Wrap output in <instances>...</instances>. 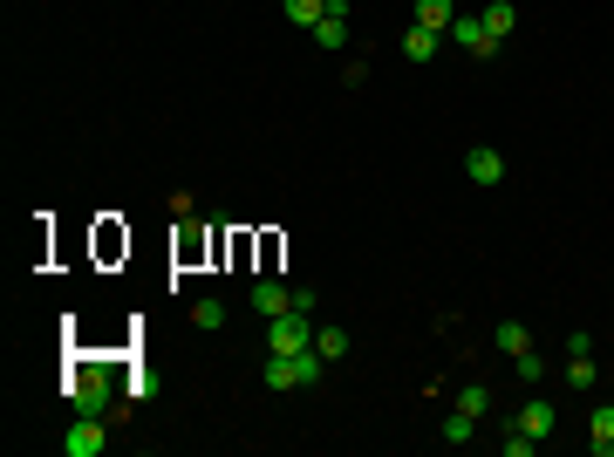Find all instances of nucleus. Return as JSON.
<instances>
[{"label":"nucleus","instance_id":"1","mask_svg":"<svg viewBox=\"0 0 614 457\" xmlns=\"http://www.w3.org/2000/svg\"><path fill=\"white\" fill-rule=\"evenodd\" d=\"M62 396H69L76 417H116V396H110V382L96 376V369H76V376L62 382Z\"/></svg>","mask_w":614,"mask_h":457},{"label":"nucleus","instance_id":"2","mask_svg":"<svg viewBox=\"0 0 614 457\" xmlns=\"http://www.w3.org/2000/svg\"><path fill=\"white\" fill-rule=\"evenodd\" d=\"M444 41H458V48L471 55V62H492V55H505V41L492 35V28H485V14H458Z\"/></svg>","mask_w":614,"mask_h":457},{"label":"nucleus","instance_id":"3","mask_svg":"<svg viewBox=\"0 0 614 457\" xmlns=\"http://www.w3.org/2000/svg\"><path fill=\"white\" fill-rule=\"evenodd\" d=\"M301 348H314V328H307V314L294 307V314H273L267 328V355H301Z\"/></svg>","mask_w":614,"mask_h":457},{"label":"nucleus","instance_id":"4","mask_svg":"<svg viewBox=\"0 0 614 457\" xmlns=\"http://www.w3.org/2000/svg\"><path fill=\"white\" fill-rule=\"evenodd\" d=\"M103 444H110V417H76L62 437V457H103Z\"/></svg>","mask_w":614,"mask_h":457},{"label":"nucleus","instance_id":"5","mask_svg":"<svg viewBox=\"0 0 614 457\" xmlns=\"http://www.w3.org/2000/svg\"><path fill=\"white\" fill-rule=\"evenodd\" d=\"M464 171H471V185H499V178H505V157L492 151V144H471V151H464Z\"/></svg>","mask_w":614,"mask_h":457},{"label":"nucleus","instance_id":"6","mask_svg":"<svg viewBox=\"0 0 614 457\" xmlns=\"http://www.w3.org/2000/svg\"><path fill=\"white\" fill-rule=\"evenodd\" d=\"M253 307H260V314H294V287H287V280H253Z\"/></svg>","mask_w":614,"mask_h":457},{"label":"nucleus","instance_id":"7","mask_svg":"<svg viewBox=\"0 0 614 457\" xmlns=\"http://www.w3.org/2000/svg\"><path fill=\"white\" fill-rule=\"evenodd\" d=\"M519 430H526V437H553V423H560V410H553V403H546V396H533V403H526V410H519Z\"/></svg>","mask_w":614,"mask_h":457},{"label":"nucleus","instance_id":"8","mask_svg":"<svg viewBox=\"0 0 614 457\" xmlns=\"http://www.w3.org/2000/svg\"><path fill=\"white\" fill-rule=\"evenodd\" d=\"M451 21H458V7H451V0H417V28H430V35H451Z\"/></svg>","mask_w":614,"mask_h":457},{"label":"nucleus","instance_id":"9","mask_svg":"<svg viewBox=\"0 0 614 457\" xmlns=\"http://www.w3.org/2000/svg\"><path fill=\"white\" fill-rule=\"evenodd\" d=\"M437 48H444V35H430V28H410V35H403V55H410V62H437Z\"/></svg>","mask_w":614,"mask_h":457},{"label":"nucleus","instance_id":"10","mask_svg":"<svg viewBox=\"0 0 614 457\" xmlns=\"http://www.w3.org/2000/svg\"><path fill=\"white\" fill-rule=\"evenodd\" d=\"M587 451L614 457V403H608V410H594V437H587Z\"/></svg>","mask_w":614,"mask_h":457},{"label":"nucleus","instance_id":"11","mask_svg":"<svg viewBox=\"0 0 614 457\" xmlns=\"http://www.w3.org/2000/svg\"><path fill=\"white\" fill-rule=\"evenodd\" d=\"M485 28H492V35H512V28H519V7H512V0H492V7H485Z\"/></svg>","mask_w":614,"mask_h":457},{"label":"nucleus","instance_id":"12","mask_svg":"<svg viewBox=\"0 0 614 457\" xmlns=\"http://www.w3.org/2000/svg\"><path fill=\"white\" fill-rule=\"evenodd\" d=\"M314 41H321V48H342L348 41V14H321V21H314Z\"/></svg>","mask_w":614,"mask_h":457},{"label":"nucleus","instance_id":"13","mask_svg":"<svg viewBox=\"0 0 614 457\" xmlns=\"http://www.w3.org/2000/svg\"><path fill=\"white\" fill-rule=\"evenodd\" d=\"M471 437H478V417H464V410H451V417H444V444L458 451V444H471Z\"/></svg>","mask_w":614,"mask_h":457},{"label":"nucleus","instance_id":"14","mask_svg":"<svg viewBox=\"0 0 614 457\" xmlns=\"http://www.w3.org/2000/svg\"><path fill=\"white\" fill-rule=\"evenodd\" d=\"M314 348H321L328 362H342L348 355V328H314Z\"/></svg>","mask_w":614,"mask_h":457},{"label":"nucleus","instance_id":"15","mask_svg":"<svg viewBox=\"0 0 614 457\" xmlns=\"http://www.w3.org/2000/svg\"><path fill=\"white\" fill-rule=\"evenodd\" d=\"M526 348H533V335H526L519 321H505L499 328V355H526Z\"/></svg>","mask_w":614,"mask_h":457},{"label":"nucleus","instance_id":"16","mask_svg":"<svg viewBox=\"0 0 614 457\" xmlns=\"http://www.w3.org/2000/svg\"><path fill=\"white\" fill-rule=\"evenodd\" d=\"M512 369H519V382H546V355L526 348V355H512Z\"/></svg>","mask_w":614,"mask_h":457},{"label":"nucleus","instance_id":"17","mask_svg":"<svg viewBox=\"0 0 614 457\" xmlns=\"http://www.w3.org/2000/svg\"><path fill=\"white\" fill-rule=\"evenodd\" d=\"M267 389H294V355H267Z\"/></svg>","mask_w":614,"mask_h":457},{"label":"nucleus","instance_id":"18","mask_svg":"<svg viewBox=\"0 0 614 457\" xmlns=\"http://www.w3.org/2000/svg\"><path fill=\"white\" fill-rule=\"evenodd\" d=\"M567 389H594V355H567Z\"/></svg>","mask_w":614,"mask_h":457},{"label":"nucleus","instance_id":"19","mask_svg":"<svg viewBox=\"0 0 614 457\" xmlns=\"http://www.w3.org/2000/svg\"><path fill=\"white\" fill-rule=\"evenodd\" d=\"M458 410H464V417H485V410H492V396H485L478 382H464V389H458Z\"/></svg>","mask_w":614,"mask_h":457},{"label":"nucleus","instance_id":"20","mask_svg":"<svg viewBox=\"0 0 614 457\" xmlns=\"http://www.w3.org/2000/svg\"><path fill=\"white\" fill-rule=\"evenodd\" d=\"M328 14V0H287V21H301V28H314Z\"/></svg>","mask_w":614,"mask_h":457},{"label":"nucleus","instance_id":"21","mask_svg":"<svg viewBox=\"0 0 614 457\" xmlns=\"http://www.w3.org/2000/svg\"><path fill=\"white\" fill-rule=\"evenodd\" d=\"M192 321H198V328H226V307H219V301H198Z\"/></svg>","mask_w":614,"mask_h":457}]
</instances>
